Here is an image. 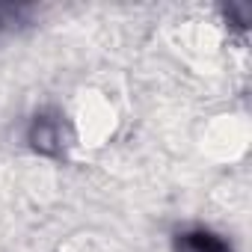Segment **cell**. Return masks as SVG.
<instances>
[{
  "label": "cell",
  "instance_id": "cell-1",
  "mask_svg": "<svg viewBox=\"0 0 252 252\" xmlns=\"http://www.w3.org/2000/svg\"><path fill=\"white\" fill-rule=\"evenodd\" d=\"M181 243L187 252H228V246L211 231H190L181 237Z\"/></svg>",
  "mask_w": 252,
  "mask_h": 252
}]
</instances>
